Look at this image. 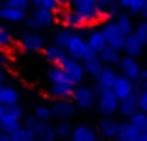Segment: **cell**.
<instances>
[{
    "instance_id": "cell-1",
    "label": "cell",
    "mask_w": 147,
    "mask_h": 141,
    "mask_svg": "<svg viewBox=\"0 0 147 141\" xmlns=\"http://www.w3.org/2000/svg\"><path fill=\"white\" fill-rule=\"evenodd\" d=\"M24 108L21 104L17 106H2L0 104V130L7 132V134H13L15 130L22 126V121H24Z\"/></svg>"
},
{
    "instance_id": "cell-2",
    "label": "cell",
    "mask_w": 147,
    "mask_h": 141,
    "mask_svg": "<svg viewBox=\"0 0 147 141\" xmlns=\"http://www.w3.org/2000/svg\"><path fill=\"white\" fill-rule=\"evenodd\" d=\"M56 22V11L45 9V7H34V11L28 15L26 19V30H32V32H37V30H47Z\"/></svg>"
},
{
    "instance_id": "cell-3",
    "label": "cell",
    "mask_w": 147,
    "mask_h": 141,
    "mask_svg": "<svg viewBox=\"0 0 147 141\" xmlns=\"http://www.w3.org/2000/svg\"><path fill=\"white\" fill-rule=\"evenodd\" d=\"M19 47L26 52L32 54H39L47 48V39L41 35L39 32H32V30H24L19 35Z\"/></svg>"
},
{
    "instance_id": "cell-4",
    "label": "cell",
    "mask_w": 147,
    "mask_h": 141,
    "mask_svg": "<svg viewBox=\"0 0 147 141\" xmlns=\"http://www.w3.org/2000/svg\"><path fill=\"white\" fill-rule=\"evenodd\" d=\"M22 124H24V126H28L30 130L36 134L37 141H52V139H56V130H54V124L41 123V121H37L34 115H26L24 121H22Z\"/></svg>"
},
{
    "instance_id": "cell-5",
    "label": "cell",
    "mask_w": 147,
    "mask_h": 141,
    "mask_svg": "<svg viewBox=\"0 0 147 141\" xmlns=\"http://www.w3.org/2000/svg\"><path fill=\"white\" fill-rule=\"evenodd\" d=\"M97 2L99 0H73L71 6H69V9L80 13L84 17V21H86V24L91 26V24L100 22V19L97 15Z\"/></svg>"
},
{
    "instance_id": "cell-6",
    "label": "cell",
    "mask_w": 147,
    "mask_h": 141,
    "mask_svg": "<svg viewBox=\"0 0 147 141\" xmlns=\"http://www.w3.org/2000/svg\"><path fill=\"white\" fill-rule=\"evenodd\" d=\"M100 30H102V33H104V39H106V45H108V47H112V48H115V50L121 52L127 37L123 35V32L119 30V26L115 24V21L102 22Z\"/></svg>"
},
{
    "instance_id": "cell-7",
    "label": "cell",
    "mask_w": 147,
    "mask_h": 141,
    "mask_svg": "<svg viewBox=\"0 0 147 141\" xmlns=\"http://www.w3.org/2000/svg\"><path fill=\"white\" fill-rule=\"evenodd\" d=\"M142 84H136V87H134V93L129 95V97H125L123 100H119V108H117V113L121 117H125V119H130L132 115H136L138 112H140V104H138V97H140L142 93Z\"/></svg>"
},
{
    "instance_id": "cell-8",
    "label": "cell",
    "mask_w": 147,
    "mask_h": 141,
    "mask_svg": "<svg viewBox=\"0 0 147 141\" xmlns=\"http://www.w3.org/2000/svg\"><path fill=\"white\" fill-rule=\"evenodd\" d=\"M73 102H75L76 110H91L95 104H97V95L93 93V89L86 86H76L75 87V93H73Z\"/></svg>"
},
{
    "instance_id": "cell-9",
    "label": "cell",
    "mask_w": 147,
    "mask_h": 141,
    "mask_svg": "<svg viewBox=\"0 0 147 141\" xmlns=\"http://www.w3.org/2000/svg\"><path fill=\"white\" fill-rule=\"evenodd\" d=\"M97 108L99 112L102 113L104 117H110L117 112L119 108V98L114 95L112 89H106V91H99L97 93Z\"/></svg>"
},
{
    "instance_id": "cell-10",
    "label": "cell",
    "mask_w": 147,
    "mask_h": 141,
    "mask_svg": "<svg viewBox=\"0 0 147 141\" xmlns=\"http://www.w3.org/2000/svg\"><path fill=\"white\" fill-rule=\"evenodd\" d=\"M61 67H63V71L67 72V76H69V80H71L75 86L82 84L84 76H86V69H84V63L82 61L73 59V58H67L63 63H61Z\"/></svg>"
},
{
    "instance_id": "cell-11",
    "label": "cell",
    "mask_w": 147,
    "mask_h": 141,
    "mask_svg": "<svg viewBox=\"0 0 147 141\" xmlns=\"http://www.w3.org/2000/svg\"><path fill=\"white\" fill-rule=\"evenodd\" d=\"M119 9H121L119 0H99L97 2V15L102 22L117 19Z\"/></svg>"
},
{
    "instance_id": "cell-12",
    "label": "cell",
    "mask_w": 147,
    "mask_h": 141,
    "mask_svg": "<svg viewBox=\"0 0 147 141\" xmlns=\"http://www.w3.org/2000/svg\"><path fill=\"white\" fill-rule=\"evenodd\" d=\"M75 87L76 86L73 84H49L45 87V95L54 100H67V98H73Z\"/></svg>"
},
{
    "instance_id": "cell-13",
    "label": "cell",
    "mask_w": 147,
    "mask_h": 141,
    "mask_svg": "<svg viewBox=\"0 0 147 141\" xmlns=\"http://www.w3.org/2000/svg\"><path fill=\"white\" fill-rule=\"evenodd\" d=\"M119 72H121V76H125V78L132 80V82H138L140 76H142V67H140V63H138L136 58L125 56V58H121V61H119Z\"/></svg>"
},
{
    "instance_id": "cell-14",
    "label": "cell",
    "mask_w": 147,
    "mask_h": 141,
    "mask_svg": "<svg viewBox=\"0 0 147 141\" xmlns=\"http://www.w3.org/2000/svg\"><path fill=\"white\" fill-rule=\"evenodd\" d=\"M50 108H52V117H56L58 121H69L76 113V106L71 98H67V100H54V104Z\"/></svg>"
},
{
    "instance_id": "cell-15",
    "label": "cell",
    "mask_w": 147,
    "mask_h": 141,
    "mask_svg": "<svg viewBox=\"0 0 147 141\" xmlns=\"http://www.w3.org/2000/svg\"><path fill=\"white\" fill-rule=\"evenodd\" d=\"M88 41L84 39L80 33H75V37L71 39V43L67 45V48H65V52H67V56L69 58H73V59H78V61H82L84 59V56H86V52H88Z\"/></svg>"
},
{
    "instance_id": "cell-16",
    "label": "cell",
    "mask_w": 147,
    "mask_h": 141,
    "mask_svg": "<svg viewBox=\"0 0 147 141\" xmlns=\"http://www.w3.org/2000/svg\"><path fill=\"white\" fill-rule=\"evenodd\" d=\"M117 71L114 69V67H104L102 71H100V74L97 76V93L99 91H106V89H112L115 84V80H117Z\"/></svg>"
},
{
    "instance_id": "cell-17",
    "label": "cell",
    "mask_w": 147,
    "mask_h": 141,
    "mask_svg": "<svg viewBox=\"0 0 147 141\" xmlns=\"http://www.w3.org/2000/svg\"><path fill=\"white\" fill-rule=\"evenodd\" d=\"M134 87H136V82H132V80H129V78L119 74L117 80H115V84H114V87H112V91H114V95L119 100H123L125 97H129V95L134 93Z\"/></svg>"
},
{
    "instance_id": "cell-18",
    "label": "cell",
    "mask_w": 147,
    "mask_h": 141,
    "mask_svg": "<svg viewBox=\"0 0 147 141\" xmlns=\"http://www.w3.org/2000/svg\"><path fill=\"white\" fill-rule=\"evenodd\" d=\"M43 56H45V59H47L50 65H61V63L69 58L67 52H65V48L58 47V45H54V43L47 45V48L43 50Z\"/></svg>"
},
{
    "instance_id": "cell-19",
    "label": "cell",
    "mask_w": 147,
    "mask_h": 141,
    "mask_svg": "<svg viewBox=\"0 0 147 141\" xmlns=\"http://www.w3.org/2000/svg\"><path fill=\"white\" fill-rule=\"evenodd\" d=\"M144 41L140 39V37L136 35V33H130L129 37L125 39V45H123V52H125V56H129V58H136V56L142 54V50H144Z\"/></svg>"
},
{
    "instance_id": "cell-20",
    "label": "cell",
    "mask_w": 147,
    "mask_h": 141,
    "mask_svg": "<svg viewBox=\"0 0 147 141\" xmlns=\"http://www.w3.org/2000/svg\"><path fill=\"white\" fill-rule=\"evenodd\" d=\"M0 104L2 106L21 104V91L13 86H2V89H0Z\"/></svg>"
},
{
    "instance_id": "cell-21",
    "label": "cell",
    "mask_w": 147,
    "mask_h": 141,
    "mask_svg": "<svg viewBox=\"0 0 147 141\" xmlns=\"http://www.w3.org/2000/svg\"><path fill=\"white\" fill-rule=\"evenodd\" d=\"M28 19V13L24 11H17V9H11V7L2 6L0 7V21L7 22V24H19V22H26Z\"/></svg>"
},
{
    "instance_id": "cell-22",
    "label": "cell",
    "mask_w": 147,
    "mask_h": 141,
    "mask_svg": "<svg viewBox=\"0 0 147 141\" xmlns=\"http://www.w3.org/2000/svg\"><path fill=\"white\" fill-rule=\"evenodd\" d=\"M119 126H121V123H117L115 119L104 117V119L100 121V124H99V130H100V134L104 136V139H117Z\"/></svg>"
},
{
    "instance_id": "cell-23",
    "label": "cell",
    "mask_w": 147,
    "mask_h": 141,
    "mask_svg": "<svg viewBox=\"0 0 147 141\" xmlns=\"http://www.w3.org/2000/svg\"><path fill=\"white\" fill-rule=\"evenodd\" d=\"M86 41H88V47H90L93 52H97V54L102 50L104 47H108L106 39H104V33H102V30H100V28L90 30V32H88V39Z\"/></svg>"
},
{
    "instance_id": "cell-24",
    "label": "cell",
    "mask_w": 147,
    "mask_h": 141,
    "mask_svg": "<svg viewBox=\"0 0 147 141\" xmlns=\"http://www.w3.org/2000/svg\"><path fill=\"white\" fill-rule=\"evenodd\" d=\"M71 139L73 141H99L97 132L91 126H88V124H78V126H75Z\"/></svg>"
},
{
    "instance_id": "cell-25",
    "label": "cell",
    "mask_w": 147,
    "mask_h": 141,
    "mask_svg": "<svg viewBox=\"0 0 147 141\" xmlns=\"http://www.w3.org/2000/svg\"><path fill=\"white\" fill-rule=\"evenodd\" d=\"M47 80H49V84H73L61 65H50L47 69Z\"/></svg>"
},
{
    "instance_id": "cell-26",
    "label": "cell",
    "mask_w": 147,
    "mask_h": 141,
    "mask_svg": "<svg viewBox=\"0 0 147 141\" xmlns=\"http://www.w3.org/2000/svg\"><path fill=\"white\" fill-rule=\"evenodd\" d=\"M99 59L106 67H114V65H119L121 54H119V50H115V48H112V47H104L102 50L99 52Z\"/></svg>"
},
{
    "instance_id": "cell-27",
    "label": "cell",
    "mask_w": 147,
    "mask_h": 141,
    "mask_svg": "<svg viewBox=\"0 0 147 141\" xmlns=\"http://www.w3.org/2000/svg\"><path fill=\"white\" fill-rule=\"evenodd\" d=\"M117 141H140V132L130 123H121L119 134H117Z\"/></svg>"
},
{
    "instance_id": "cell-28",
    "label": "cell",
    "mask_w": 147,
    "mask_h": 141,
    "mask_svg": "<svg viewBox=\"0 0 147 141\" xmlns=\"http://www.w3.org/2000/svg\"><path fill=\"white\" fill-rule=\"evenodd\" d=\"M15 47V37L7 26L0 24V52H7Z\"/></svg>"
},
{
    "instance_id": "cell-29",
    "label": "cell",
    "mask_w": 147,
    "mask_h": 141,
    "mask_svg": "<svg viewBox=\"0 0 147 141\" xmlns=\"http://www.w3.org/2000/svg\"><path fill=\"white\" fill-rule=\"evenodd\" d=\"M54 130H56V139L67 141V139H71L75 126L71 124V121H58V123L54 124Z\"/></svg>"
},
{
    "instance_id": "cell-30",
    "label": "cell",
    "mask_w": 147,
    "mask_h": 141,
    "mask_svg": "<svg viewBox=\"0 0 147 141\" xmlns=\"http://www.w3.org/2000/svg\"><path fill=\"white\" fill-rule=\"evenodd\" d=\"M73 37H75V32H73V30H69V28H61V30H58V32L52 35V41H54V45H58V47L67 48V45L71 43Z\"/></svg>"
},
{
    "instance_id": "cell-31",
    "label": "cell",
    "mask_w": 147,
    "mask_h": 141,
    "mask_svg": "<svg viewBox=\"0 0 147 141\" xmlns=\"http://www.w3.org/2000/svg\"><path fill=\"white\" fill-rule=\"evenodd\" d=\"M115 24L119 26V30L123 32V35L125 37H129L130 33H134V24H132V21H130V15H125V13H119L117 15V19H115Z\"/></svg>"
},
{
    "instance_id": "cell-32",
    "label": "cell",
    "mask_w": 147,
    "mask_h": 141,
    "mask_svg": "<svg viewBox=\"0 0 147 141\" xmlns=\"http://www.w3.org/2000/svg\"><path fill=\"white\" fill-rule=\"evenodd\" d=\"M34 117H36L37 121H41V123H50V119H54L52 117V108H50L49 104H39L34 108Z\"/></svg>"
},
{
    "instance_id": "cell-33",
    "label": "cell",
    "mask_w": 147,
    "mask_h": 141,
    "mask_svg": "<svg viewBox=\"0 0 147 141\" xmlns=\"http://www.w3.org/2000/svg\"><path fill=\"white\" fill-rule=\"evenodd\" d=\"M11 141H37V138L28 126L22 124L19 130H15L13 134H11Z\"/></svg>"
},
{
    "instance_id": "cell-34",
    "label": "cell",
    "mask_w": 147,
    "mask_h": 141,
    "mask_svg": "<svg viewBox=\"0 0 147 141\" xmlns=\"http://www.w3.org/2000/svg\"><path fill=\"white\" fill-rule=\"evenodd\" d=\"M104 63L100 61L99 58H95V59H90V61H84V69H86V74H90V76H97L100 74V71L104 69Z\"/></svg>"
},
{
    "instance_id": "cell-35",
    "label": "cell",
    "mask_w": 147,
    "mask_h": 141,
    "mask_svg": "<svg viewBox=\"0 0 147 141\" xmlns=\"http://www.w3.org/2000/svg\"><path fill=\"white\" fill-rule=\"evenodd\" d=\"M129 123L132 124V126L142 134V132H145V130H147V113L138 112L136 115H132V117L129 119Z\"/></svg>"
},
{
    "instance_id": "cell-36",
    "label": "cell",
    "mask_w": 147,
    "mask_h": 141,
    "mask_svg": "<svg viewBox=\"0 0 147 141\" xmlns=\"http://www.w3.org/2000/svg\"><path fill=\"white\" fill-rule=\"evenodd\" d=\"M145 0H119V6L130 13H142Z\"/></svg>"
},
{
    "instance_id": "cell-37",
    "label": "cell",
    "mask_w": 147,
    "mask_h": 141,
    "mask_svg": "<svg viewBox=\"0 0 147 141\" xmlns=\"http://www.w3.org/2000/svg\"><path fill=\"white\" fill-rule=\"evenodd\" d=\"M4 6L11 7V9H17V11H24L28 13V9L32 7V0H4Z\"/></svg>"
},
{
    "instance_id": "cell-38",
    "label": "cell",
    "mask_w": 147,
    "mask_h": 141,
    "mask_svg": "<svg viewBox=\"0 0 147 141\" xmlns=\"http://www.w3.org/2000/svg\"><path fill=\"white\" fill-rule=\"evenodd\" d=\"M34 7H45V9H50V11H58V2L56 0H32Z\"/></svg>"
},
{
    "instance_id": "cell-39",
    "label": "cell",
    "mask_w": 147,
    "mask_h": 141,
    "mask_svg": "<svg viewBox=\"0 0 147 141\" xmlns=\"http://www.w3.org/2000/svg\"><path fill=\"white\" fill-rule=\"evenodd\" d=\"M134 33H136V35L144 41V45H147V21L140 22V24L136 26V30H134Z\"/></svg>"
},
{
    "instance_id": "cell-40",
    "label": "cell",
    "mask_w": 147,
    "mask_h": 141,
    "mask_svg": "<svg viewBox=\"0 0 147 141\" xmlns=\"http://www.w3.org/2000/svg\"><path fill=\"white\" fill-rule=\"evenodd\" d=\"M138 104H140V112L147 113V89H142L140 97H138Z\"/></svg>"
},
{
    "instance_id": "cell-41",
    "label": "cell",
    "mask_w": 147,
    "mask_h": 141,
    "mask_svg": "<svg viewBox=\"0 0 147 141\" xmlns=\"http://www.w3.org/2000/svg\"><path fill=\"white\" fill-rule=\"evenodd\" d=\"M140 82H142V87H144V89H147V69H145V71H142Z\"/></svg>"
},
{
    "instance_id": "cell-42",
    "label": "cell",
    "mask_w": 147,
    "mask_h": 141,
    "mask_svg": "<svg viewBox=\"0 0 147 141\" xmlns=\"http://www.w3.org/2000/svg\"><path fill=\"white\" fill-rule=\"evenodd\" d=\"M56 2H58V7H60V9H63V7H69V6H71L73 0H56Z\"/></svg>"
},
{
    "instance_id": "cell-43",
    "label": "cell",
    "mask_w": 147,
    "mask_h": 141,
    "mask_svg": "<svg viewBox=\"0 0 147 141\" xmlns=\"http://www.w3.org/2000/svg\"><path fill=\"white\" fill-rule=\"evenodd\" d=\"M0 141H11V134H7V132L0 130Z\"/></svg>"
},
{
    "instance_id": "cell-44",
    "label": "cell",
    "mask_w": 147,
    "mask_h": 141,
    "mask_svg": "<svg viewBox=\"0 0 147 141\" xmlns=\"http://www.w3.org/2000/svg\"><path fill=\"white\" fill-rule=\"evenodd\" d=\"M4 80H6V71H4V67L0 65V84H4Z\"/></svg>"
},
{
    "instance_id": "cell-45",
    "label": "cell",
    "mask_w": 147,
    "mask_h": 141,
    "mask_svg": "<svg viewBox=\"0 0 147 141\" xmlns=\"http://www.w3.org/2000/svg\"><path fill=\"white\" fill-rule=\"evenodd\" d=\"M140 141H147V130H145V132H142V134H140Z\"/></svg>"
},
{
    "instance_id": "cell-46",
    "label": "cell",
    "mask_w": 147,
    "mask_h": 141,
    "mask_svg": "<svg viewBox=\"0 0 147 141\" xmlns=\"http://www.w3.org/2000/svg\"><path fill=\"white\" fill-rule=\"evenodd\" d=\"M142 13L145 15V21H147V0H145V4H144V9H142Z\"/></svg>"
},
{
    "instance_id": "cell-47",
    "label": "cell",
    "mask_w": 147,
    "mask_h": 141,
    "mask_svg": "<svg viewBox=\"0 0 147 141\" xmlns=\"http://www.w3.org/2000/svg\"><path fill=\"white\" fill-rule=\"evenodd\" d=\"M4 6V0H0V7H2Z\"/></svg>"
},
{
    "instance_id": "cell-48",
    "label": "cell",
    "mask_w": 147,
    "mask_h": 141,
    "mask_svg": "<svg viewBox=\"0 0 147 141\" xmlns=\"http://www.w3.org/2000/svg\"><path fill=\"white\" fill-rule=\"evenodd\" d=\"M99 141H110V139H99Z\"/></svg>"
},
{
    "instance_id": "cell-49",
    "label": "cell",
    "mask_w": 147,
    "mask_h": 141,
    "mask_svg": "<svg viewBox=\"0 0 147 141\" xmlns=\"http://www.w3.org/2000/svg\"><path fill=\"white\" fill-rule=\"evenodd\" d=\"M2 86H4V84H0V89H2Z\"/></svg>"
},
{
    "instance_id": "cell-50",
    "label": "cell",
    "mask_w": 147,
    "mask_h": 141,
    "mask_svg": "<svg viewBox=\"0 0 147 141\" xmlns=\"http://www.w3.org/2000/svg\"><path fill=\"white\" fill-rule=\"evenodd\" d=\"M52 141H60V139H52Z\"/></svg>"
},
{
    "instance_id": "cell-51",
    "label": "cell",
    "mask_w": 147,
    "mask_h": 141,
    "mask_svg": "<svg viewBox=\"0 0 147 141\" xmlns=\"http://www.w3.org/2000/svg\"><path fill=\"white\" fill-rule=\"evenodd\" d=\"M67 141H73V139H67Z\"/></svg>"
}]
</instances>
